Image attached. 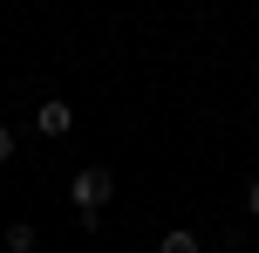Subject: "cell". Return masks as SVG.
<instances>
[{
    "label": "cell",
    "instance_id": "cell-1",
    "mask_svg": "<svg viewBox=\"0 0 259 253\" xmlns=\"http://www.w3.org/2000/svg\"><path fill=\"white\" fill-rule=\"evenodd\" d=\"M116 199V171L109 164H75V178H68V205H75V226H103V205Z\"/></svg>",
    "mask_w": 259,
    "mask_h": 253
},
{
    "label": "cell",
    "instance_id": "cell-5",
    "mask_svg": "<svg viewBox=\"0 0 259 253\" xmlns=\"http://www.w3.org/2000/svg\"><path fill=\"white\" fill-rule=\"evenodd\" d=\"M0 164H14V130L0 123Z\"/></svg>",
    "mask_w": 259,
    "mask_h": 253
},
{
    "label": "cell",
    "instance_id": "cell-2",
    "mask_svg": "<svg viewBox=\"0 0 259 253\" xmlns=\"http://www.w3.org/2000/svg\"><path fill=\"white\" fill-rule=\"evenodd\" d=\"M34 130H41V137H68V130H75V110H68L62 96H48V103L34 110Z\"/></svg>",
    "mask_w": 259,
    "mask_h": 253
},
{
    "label": "cell",
    "instance_id": "cell-3",
    "mask_svg": "<svg viewBox=\"0 0 259 253\" xmlns=\"http://www.w3.org/2000/svg\"><path fill=\"white\" fill-rule=\"evenodd\" d=\"M41 246V233H34V219H14L7 233H0V253H34Z\"/></svg>",
    "mask_w": 259,
    "mask_h": 253
},
{
    "label": "cell",
    "instance_id": "cell-6",
    "mask_svg": "<svg viewBox=\"0 0 259 253\" xmlns=\"http://www.w3.org/2000/svg\"><path fill=\"white\" fill-rule=\"evenodd\" d=\"M246 212L259 219V178H252V185H246Z\"/></svg>",
    "mask_w": 259,
    "mask_h": 253
},
{
    "label": "cell",
    "instance_id": "cell-4",
    "mask_svg": "<svg viewBox=\"0 0 259 253\" xmlns=\"http://www.w3.org/2000/svg\"><path fill=\"white\" fill-rule=\"evenodd\" d=\"M157 253H205V246H198V233H191V226H170L164 240H157Z\"/></svg>",
    "mask_w": 259,
    "mask_h": 253
}]
</instances>
